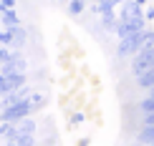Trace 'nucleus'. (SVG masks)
Here are the masks:
<instances>
[{"instance_id":"1","label":"nucleus","mask_w":154,"mask_h":146,"mask_svg":"<svg viewBox=\"0 0 154 146\" xmlns=\"http://www.w3.org/2000/svg\"><path fill=\"white\" fill-rule=\"evenodd\" d=\"M25 43H28V30L23 28V23L0 30V46H8L13 50H23Z\"/></svg>"},{"instance_id":"2","label":"nucleus","mask_w":154,"mask_h":146,"mask_svg":"<svg viewBox=\"0 0 154 146\" xmlns=\"http://www.w3.org/2000/svg\"><path fill=\"white\" fill-rule=\"evenodd\" d=\"M139 48H142V30H137V33H129V35L119 38L116 53H119V58H129V55H134Z\"/></svg>"},{"instance_id":"3","label":"nucleus","mask_w":154,"mask_h":146,"mask_svg":"<svg viewBox=\"0 0 154 146\" xmlns=\"http://www.w3.org/2000/svg\"><path fill=\"white\" fill-rule=\"evenodd\" d=\"M146 68H154V46L142 48L131 55V73H142Z\"/></svg>"},{"instance_id":"4","label":"nucleus","mask_w":154,"mask_h":146,"mask_svg":"<svg viewBox=\"0 0 154 146\" xmlns=\"http://www.w3.org/2000/svg\"><path fill=\"white\" fill-rule=\"evenodd\" d=\"M28 83V73H0V96Z\"/></svg>"},{"instance_id":"5","label":"nucleus","mask_w":154,"mask_h":146,"mask_svg":"<svg viewBox=\"0 0 154 146\" xmlns=\"http://www.w3.org/2000/svg\"><path fill=\"white\" fill-rule=\"evenodd\" d=\"M30 91H33V88H30L28 83H25V86L15 88V91H10V93H3V96H0V109H8V106H15L18 101L28 98V96H30Z\"/></svg>"},{"instance_id":"6","label":"nucleus","mask_w":154,"mask_h":146,"mask_svg":"<svg viewBox=\"0 0 154 146\" xmlns=\"http://www.w3.org/2000/svg\"><path fill=\"white\" fill-rule=\"evenodd\" d=\"M5 146H35V134H13L5 139Z\"/></svg>"},{"instance_id":"7","label":"nucleus","mask_w":154,"mask_h":146,"mask_svg":"<svg viewBox=\"0 0 154 146\" xmlns=\"http://www.w3.org/2000/svg\"><path fill=\"white\" fill-rule=\"evenodd\" d=\"M13 124H15V134H35V129H38L33 116H23V118H18Z\"/></svg>"},{"instance_id":"8","label":"nucleus","mask_w":154,"mask_h":146,"mask_svg":"<svg viewBox=\"0 0 154 146\" xmlns=\"http://www.w3.org/2000/svg\"><path fill=\"white\" fill-rule=\"evenodd\" d=\"M0 25H3V28L20 25V15H18V8H13V10H3V13H0Z\"/></svg>"},{"instance_id":"9","label":"nucleus","mask_w":154,"mask_h":146,"mask_svg":"<svg viewBox=\"0 0 154 146\" xmlns=\"http://www.w3.org/2000/svg\"><path fill=\"white\" fill-rule=\"evenodd\" d=\"M137 86L144 88V91H149V88L154 86V68H146V71L137 73Z\"/></svg>"},{"instance_id":"10","label":"nucleus","mask_w":154,"mask_h":146,"mask_svg":"<svg viewBox=\"0 0 154 146\" xmlns=\"http://www.w3.org/2000/svg\"><path fill=\"white\" fill-rule=\"evenodd\" d=\"M137 144H144V146L154 144V124H144L142 126V131L137 134Z\"/></svg>"},{"instance_id":"11","label":"nucleus","mask_w":154,"mask_h":146,"mask_svg":"<svg viewBox=\"0 0 154 146\" xmlns=\"http://www.w3.org/2000/svg\"><path fill=\"white\" fill-rule=\"evenodd\" d=\"M86 8V0H68V13L71 15H81Z\"/></svg>"},{"instance_id":"12","label":"nucleus","mask_w":154,"mask_h":146,"mask_svg":"<svg viewBox=\"0 0 154 146\" xmlns=\"http://www.w3.org/2000/svg\"><path fill=\"white\" fill-rule=\"evenodd\" d=\"M154 46V30H149V28H144L142 30V48H152ZM139 48V50H142Z\"/></svg>"},{"instance_id":"13","label":"nucleus","mask_w":154,"mask_h":146,"mask_svg":"<svg viewBox=\"0 0 154 146\" xmlns=\"http://www.w3.org/2000/svg\"><path fill=\"white\" fill-rule=\"evenodd\" d=\"M139 109H142V111H154V96H152V93H146V96L139 101Z\"/></svg>"},{"instance_id":"14","label":"nucleus","mask_w":154,"mask_h":146,"mask_svg":"<svg viewBox=\"0 0 154 146\" xmlns=\"http://www.w3.org/2000/svg\"><path fill=\"white\" fill-rule=\"evenodd\" d=\"M13 53H15V50H13V48H8V46H0V66H3V63H5V61L10 58Z\"/></svg>"},{"instance_id":"15","label":"nucleus","mask_w":154,"mask_h":146,"mask_svg":"<svg viewBox=\"0 0 154 146\" xmlns=\"http://www.w3.org/2000/svg\"><path fill=\"white\" fill-rule=\"evenodd\" d=\"M13 8H18V0H0V13L3 10H13Z\"/></svg>"},{"instance_id":"16","label":"nucleus","mask_w":154,"mask_h":146,"mask_svg":"<svg viewBox=\"0 0 154 146\" xmlns=\"http://www.w3.org/2000/svg\"><path fill=\"white\" fill-rule=\"evenodd\" d=\"M144 20H154V5H149V8L144 10Z\"/></svg>"},{"instance_id":"17","label":"nucleus","mask_w":154,"mask_h":146,"mask_svg":"<svg viewBox=\"0 0 154 146\" xmlns=\"http://www.w3.org/2000/svg\"><path fill=\"white\" fill-rule=\"evenodd\" d=\"M83 121V113H73V116H71V124L76 126V124H81Z\"/></svg>"},{"instance_id":"18","label":"nucleus","mask_w":154,"mask_h":146,"mask_svg":"<svg viewBox=\"0 0 154 146\" xmlns=\"http://www.w3.org/2000/svg\"><path fill=\"white\" fill-rule=\"evenodd\" d=\"M76 146H88V139H81V141L76 144Z\"/></svg>"},{"instance_id":"19","label":"nucleus","mask_w":154,"mask_h":146,"mask_svg":"<svg viewBox=\"0 0 154 146\" xmlns=\"http://www.w3.org/2000/svg\"><path fill=\"white\" fill-rule=\"evenodd\" d=\"M134 3H139V5H146V0H134Z\"/></svg>"},{"instance_id":"20","label":"nucleus","mask_w":154,"mask_h":146,"mask_svg":"<svg viewBox=\"0 0 154 146\" xmlns=\"http://www.w3.org/2000/svg\"><path fill=\"white\" fill-rule=\"evenodd\" d=\"M149 93H152V96H154V86H152V88H149Z\"/></svg>"},{"instance_id":"21","label":"nucleus","mask_w":154,"mask_h":146,"mask_svg":"<svg viewBox=\"0 0 154 146\" xmlns=\"http://www.w3.org/2000/svg\"><path fill=\"white\" fill-rule=\"evenodd\" d=\"M137 146H144V144H137Z\"/></svg>"},{"instance_id":"22","label":"nucleus","mask_w":154,"mask_h":146,"mask_svg":"<svg viewBox=\"0 0 154 146\" xmlns=\"http://www.w3.org/2000/svg\"><path fill=\"white\" fill-rule=\"evenodd\" d=\"M149 146H154V144H149Z\"/></svg>"}]
</instances>
